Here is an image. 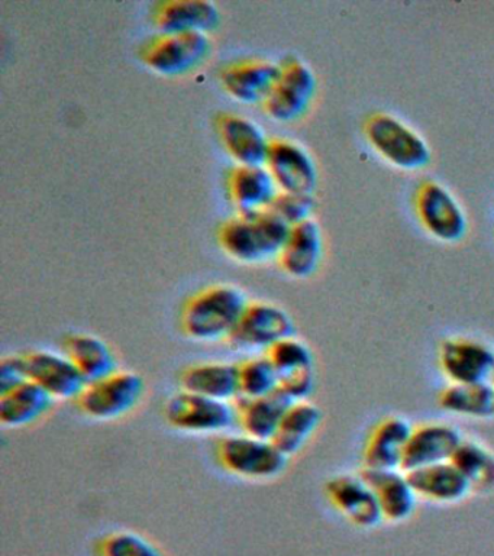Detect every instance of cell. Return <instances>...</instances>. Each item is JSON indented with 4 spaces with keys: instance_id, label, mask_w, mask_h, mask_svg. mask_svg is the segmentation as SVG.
<instances>
[{
    "instance_id": "14",
    "label": "cell",
    "mask_w": 494,
    "mask_h": 556,
    "mask_svg": "<svg viewBox=\"0 0 494 556\" xmlns=\"http://www.w3.org/2000/svg\"><path fill=\"white\" fill-rule=\"evenodd\" d=\"M29 380L58 400H77L86 382L79 369L66 354L38 350L25 355Z\"/></svg>"
},
{
    "instance_id": "23",
    "label": "cell",
    "mask_w": 494,
    "mask_h": 556,
    "mask_svg": "<svg viewBox=\"0 0 494 556\" xmlns=\"http://www.w3.org/2000/svg\"><path fill=\"white\" fill-rule=\"evenodd\" d=\"M406 476L418 498L427 502L454 504L472 493L467 478L451 460L414 469Z\"/></svg>"
},
{
    "instance_id": "34",
    "label": "cell",
    "mask_w": 494,
    "mask_h": 556,
    "mask_svg": "<svg viewBox=\"0 0 494 556\" xmlns=\"http://www.w3.org/2000/svg\"><path fill=\"white\" fill-rule=\"evenodd\" d=\"M316 200L314 194L284 193L280 191L270 207L281 220L289 226H296L303 222L314 219Z\"/></svg>"
},
{
    "instance_id": "22",
    "label": "cell",
    "mask_w": 494,
    "mask_h": 556,
    "mask_svg": "<svg viewBox=\"0 0 494 556\" xmlns=\"http://www.w3.org/2000/svg\"><path fill=\"white\" fill-rule=\"evenodd\" d=\"M414 426L402 416H389L372 429L363 451L366 469H401Z\"/></svg>"
},
{
    "instance_id": "29",
    "label": "cell",
    "mask_w": 494,
    "mask_h": 556,
    "mask_svg": "<svg viewBox=\"0 0 494 556\" xmlns=\"http://www.w3.org/2000/svg\"><path fill=\"white\" fill-rule=\"evenodd\" d=\"M438 404L449 415L464 419H492L494 417V390L492 382L483 384H451L438 395Z\"/></svg>"
},
{
    "instance_id": "24",
    "label": "cell",
    "mask_w": 494,
    "mask_h": 556,
    "mask_svg": "<svg viewBox=\"0 0 494 556\" xmlns=\"http://www.w3.org/2000/svg\"><path fill=\"white\" fill-rule=\"evenodd\" d=\"M181 390L231 403L240 397V365L211 361L190 365L180 376Z\"/></svg>"
},
{
    "instance_id": "31",
    "label": "cell",
    "mask_w": 494,
    "mask_h": 556,
    "mask_svg": "<svg viewBox=\"0 0 494 556\" xmlns=\"http://www.w3.org/2000/svg\"><path fill=\"white\" fill-rule=\"evenodd\" d=\"M267 358L275 365L281 378L315 369V356L311 346L296 337L283 339L267 351Z\"/></svg>"
},
{
    "instance_id": "10",
    "label": "cell",
    "mask_w": 494,
    "mask_h": 556,
    "mask_svg": "<svg viewBox=\"0 0 494 556\" xmlns=\"http://www.w3.org/2000/svg\"><path fill=\"white\" fill-rule=\"evenodd\" d=\"M438 364L451 384L492 382L494 348L476 339H446L438 352Z\"/></svg>"
},
{
    "instance_id": "17",
    "label": "cell",
    "mask_w": 494,
    "mask_h": 556,
    "mask_svg": "<svg viewBox=\"0 0 494 556\" xmlns=\"http://www.w3.org/2000/svg\"><path fill=\"white\" fill-rule=\"evenodd\" d=\"M216 126L220 142L238 165H266L271 139L257 122L237 113H223Z\"/></svg>"
},
{
    "instance_id": "2",
    "label": "cell",
    "mask_w": 494,
    "mask_h": 556,
    "mask_svg": "<svg viewBox=\"0 0 494 556\" xmlns=\"http://www.w3.org/2000/svg\"><path fill=\"white\" fill-rule=\"evenodd\" d=\"M292 226L275 212L250 213L225 220L220 225L219 245L232 260L241 264H263L279 258Z\"/></svg>"
},
{
    "instance_id": "20",
    "label": "cell",
    "mask_w": 494,
    "mask_h": 556,
    "mask_svg": "<svg viewBox=\"0 0 494 556\" xmlns=\"http://www.w3.org/2000/svg\"><path fill=\"white\" fill-rule=\"evenodd\" d=\"M364 480L375 491L383 519L398 523L414 515L418 495L411 489L409 478L402 469H366Z\"/></svg>"
},
{
    "instance_id": "3",
    "label": "cell",
    "mask_w": 494,
    "mask_h": 556,
    "mask_svg": "<svg viewBox=\"0 0 494 556\" xmlns=\"http://www.w3.org/2000/svg\"><path fill=\"white\" fill-rule=\"evenodd\" d=\"M144 394L145 381L140 374L118 369L101 380L88 382L76 402L90 419L110 421L136 410Z\"/></svg>"
},
{
    "instance_id": "28",
    "label": "cell",
    "mask_w": 494,
    "mask_h": 556,
    "mask_svg": "<svg viewBox=\"0 0 494 556\" xmlns=\"http://www.w3.org/2000/svg\"><path fill=\"white\" fill-rule=\"evenodd\" d=\"M322 410L316 404L307 400L294 402L281 420L273 442L290 458L299 454L311 441L322 424Z\"/></svg>"
},
{
    "instance_id": "1",
    "label": "cell",
    "mask_w": 494,
    "mask_h": 556,
    "mask_svg": "<svg viewBox=\"0 0 494 556\" xmlns=\"http://www.w3.org/2000/svg\"><path fill=\"white\" fill-rule=\"evenodd\" d=\"M249 304L244 291L236 286L207 287L186 302L181 330L197 342L229 341Z\"/></svg>"
},
{
    "instance_id": "30",
    "label": "cell",
    "mask_w": 494,
    "mask_h": 556,
    "mask_svg": "<svg viewBox=\"0 0 494 556\" xmlns=\"http://www.w3.org/2000/svg\"><path fill=\"white\" fill-rule=\"evenodd\" d=\"M451 463L467 478L472 493H494V452L483 443L464 439Z\"/></svg>"
},
{
    "instance_id": "32",
    "label": "cell",
    "mask_w": 494,
    "mask_h": 556,
    "mask_svg": "<svg viewBox=\"0 0 494 556\" xmlns=\"http://www.w3.org/2000/svg\"><path fill=\"white\" fill-rule=\"evenodd\" d=\"M279 390V374L266 356L251 358L240 364V397L258 399Z\"/></svg>"
},
{
    "instance_id": "26",
    "label": "cell",
    "mask_w": 494,
    "mask_h": 556,
    "mask_svg": "<svg viewBox=\"0 0 494 556\" xmlns=\"http://www.w3.org/2000/svg\"><path fill=\"white\" fill-rule=\"evenodd\" d=\"M293 403V400L280 390L264 397L238 399L237 417L244 433L263 441H273L281 420Z\"/></svg>"
},
{
    "instance_id": "9",
    "label": "cell",
    "mask_w": 494,
    "mask_h": 556,
    "mask_svg": "<svg viewBox=\"0 0 494 556\" xmlns=\"http://www.w3.org/2000/svg\"><path fill=\"white\" fill-rule=\"evenodd\" d=\"M294 332L296 328L292 316L283 307L253 302L246 306L229 342L237 350L267 352L283 339L294 337Z\"/></svg>"
},
{
    "instance_id": "4",
    "label": "cell",
    "mask_w": 494,
    "mask_h": 556,
    "mask_svg": "<svg viewBox=\"0 0 494 556\" xmlns=\"http://www.w3.org/2000/svg\"><path fill=\"white\" fill-rule=\"evenodd\" d=\"M216 455L228 472L249 480H273L286 471L289 463V456L275 442L246 433L228 434L220 439Z\"/></svg>"
},
{
    "instance_id": "36",
    "label": "cell",
    "mask_w": 494,
    "mask_h": 556,
    "mask_svg": "<svg viewBox=\"0 0 494 556\" xmlns=\"http://www.w3.org/2000/svg\"><path fill=\"white\" fill-rule=\"evenodd\" d=\"M492 386H493V390H494V377H493V380H492Z\"/></svg>"
},
{
    "instance_id": "27",
    "label": "cell",
    "mask_w": 494,
    "mask_h": 556,
    "mask_svg": "<svg viewBox=\"0 0 494 556\" xmlns=\"http://www.w3.org/2000/svg\"><path fill=\"white\" fill-rule=\"evenodd\" d=\"M64 354L73 361L86 382L101 380L119 369L114 350L97 334H68Z\"/></svg>"
},
{
    "instance_id": "25",
    "label": "cell",
    "mask_w": 494,
    "mask_h": 556,
    "mask_svg": "<svg viewBox=\"0 0 494 556\" xmlns=\"http://www.w3.org/2000/svg\"><path fill=\"white\" fill-rule=\"evenodd\" d=\"M54 403L45 389L28 380L0 394V424L10 429L28 428L49 415Z\"/></svg>"
},
{
    "instance_id": "12",
    "label": "cell",
    "mask_w": 494,
    "mask_h": 556,
    "mask_svg": "<svg viewBox=\"0 0 494 556\" xmlns=\"http://www.w3.org/2000/svg\"><path fill=\"white\" fill-rule=\"evenodd\" d=\"M420 224L442 242H459L466 237L468 224L461 204L448 189L435 181L420 186L416 195Z\"/></svg>"
},
{
    "instance_id": "18",
    "label": "cell",
    "mask_w": 494,
    "mask_h": 556,
    "mask_svg": "<svg viewBox=\"0 0 494 556\" xmlns=\"http://www.w3.org/2000/svg\"><path fill=\"white\" fill-rule=\"evenodd\" d=\"M324 235L318 222L311 219L293 226L281 250L280 267L296 280L315 276L324 258Z\"/></svg>"
},
{
    "instance_id": "5",
    "label": "cell",
    "mask_w": 494,
    "mask_h": 556,
    "mask_svg": "<svg viewBox=\"0 0 494 556\" xmlns=\"http://www.w3.org/2000/svg\"><path fill=\"white\" fill-rule=\"evenodd\" d=\"M212 39L207 34H160L141 48L142 63L162 76H183L201 67L211 55Z\"/></svg>"
},
{
    "instance_id": "11",
    "label": "cell",
    "mask_w": 494,
    "mask_h": 556,
    "mask_svg": "<svg viewBox=\"0 0 494 556\" xmlns=\"http://www.w3.org/2000/svg\"><path fill=\"white\" fill-rule=\"evenodd\" d=\"M266 167L284 193L314 194L319 173L314 156L292 139H271Z\"/></svg>"
},
{
    "instance_id": "7",
    "label": "cell",
    "mask_w": 494,
    "mask_h": 556,
    "mask_svg": "<svg viewBox=\"0 0 494 556\" xmlns=\"http://www.w3.org/2000/svg\"><path fill=\"white\" fill-rule=\"evenodd\" d=\"M279 80L264 102V111L277 122L301 119L314 102L318 81L314 70L299 56H288L280 63Z\"/></svg>"
},
{
    "instance_id": "19",
    "label": "cell",
    "mask_w": 494,
    "mask_h": 556,
    "mask_svg": "<svg viewBox=\"0 0 494 556\" xmlns=\"http://www.w3.org/2000/svg\"><path fill=\"white\" fill-rule=\"evenodd\" d=\"M228 189L241 215L268 211L280 193L266 165H237L229 174Z\"/></svg>"
},
{
    "instance_id": "13",
    "label": "cell",
    "mask_w": 494,
    "mask_h": 556,
    "mask_svg": "<svg viewBox=\"0 0 494 556\" xmlns=\"http://www.w3.org/2000/svg\"><path fill=\"white\" fill-rule=\"evenodd\" d=\"M325 495L338 513L351 523L372 529L381 523L379 502L362 473H340L325 484Z\"/></svg>"
},
{
    "instance_id": "8",
    "label": "cell",
    "mask_w": 494,
    "mask_h": 556,
    "mask_svg": "<svg viewBox=\"0 0 494 556\" xmlns=\"http://www.w3.org/2000/svg\"><path fill=\"white\" fill-rule=\"evenodd\" d=\"M164 419L181 432L219 433L231 428L237 412L231 403L181 390L164 404Z\"/></svg>"
},
{
    "instance_id": "16",
    "label": "cell",
    "mask_w": 494,
    "mask_h": 556,
    "mask_svg": "<svg viewBox=\"0 0 494 556\" xmlns=\"http://www.w3.org/2000/svg\"><path fill=\"white\" fill-rule=\"evenodd\" d=\"M280 63L268 60H242L220 72V85L238 102L264 103L279 80Z\"/></svg>"
},
{
    "instance_id": "35",
    "label": "cell",
    "mask_w": 494,
    "mask_h": 556,
    "mask_svg": "<svg viewBox=\"0 0 494 556\" xmlns=\"http://www.w3.org/2000/svg\"><path fill=\"white\" fill-rule=\"evenodd\" d=\"M28 371L25 355L5 356L0 363V394L27 382Z\"/></svg>"
},
{
    "instance_id": "33",
    "label": "cell",
    "mask_w": 494,
    "mask_h": 556,
    "mask_svg": "<svg viewBox=\"0 0 494 556\" xmlns=\"http://www.w3.org/2000/svg\"><path fill=\"white\" fill-rule=\"evenodd\" d=\"M99 556H163L159 547L140 533L115 532L99 543Z\"/></svg>"
},
{
    "instance_id": "15",
    "label": "cell",
    "mask_w": 494,
    "mask_h": 556,
    "mask_svg": "<svg viewBox=\"0 0 494 556\" xmlns=\"http://www.w3.org/2000/svg\"><path fill=\"white\" fill-rule=\"evenodd\" d=\"M464 441L461 432L448 424H425L414 428L403 454L402 471L453 459Z\"/></svg>"
},
{
    "instance_id": "6",
    "label": "cell",
    "mask_w": 494,
    "mask_h": 556,
    "mask_svg": "<svg viewBox=\"0 0 494 556\" xmlns=\"http://www.w3.org/2000/svg\"><path fill=\"white\" fill-rule=\"evenodd\" d=\"M368 142L390 164L402 169H420L431 163V148L414 129L388 113L367 121Z\"/></svg>"
},
{
    "instance_id": "21",
    "label": "cell",
    "mask_w": 494,
    "mask_h": 556,
    "mask_svg": "<svg viewBox=\"0 0 494 556\" xmlns=\"http://www.w3.org/2000/svg\"><path fill=\"white\" fill-rule=\"evenodd\" d=\"M160 34H207L218 28L220 12L207 0H170L160 3L154 12Z\"/></svg>"
}]
</instances>
